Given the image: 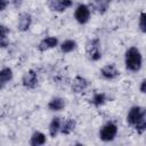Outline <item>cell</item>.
Returning <instances> with one entry per match:
<instances>
[{"mask_svg":"<svg viewBox=\"0 0 146 146\" xmlns=\"http://www.w3.org/2000/svg\"><path fill=\"white\" fill-rule=\"evenodd\" d=\"M127 122L135 127L137 132L141 135L146 130V112L140 106H133L130 108L127 115Z\"/></svg>","mask_w":146,"mask_h":146,"instance_id":"1","label":"cell"},{"mask_svg":"<svg viewBox=\"0 0 146 146\" xmlns=\"http://www.w3.org/2000/svg\"><path fill=\"white\" fill-rule=\"evenodd\" d=\"M124 63L127 70L131 72H137L141 68L143 64V57L138 48L136 47H130L125 51V57H124Z\"/></svg>","mask_w":146,"mask_h":146,"instance_id":"2","label":"cell"},{"mask_svg":"<svg viewBox=\"0 0 146 146\" xmlns=\"http://www.w3.org/2000/svg\"><path fill=\"white\" fill-rule=\"evenodd\" d=\"M117 133V127L113 122H107L99 130V138L103 141H112Z\"/></svg>","mask_w":146,"mask_h":146,"instance_id":"3","label":"cell"},{"mask_svg":"<svg viewBox=\"0 0 146 146\" xmlns=\"http://www.w3.org/2000/svg\"><path fill=\"white\" fill-rule=\"evenodd\" d=\"M87 54L89 59L96 62L102 58V51H100V42L98 39H91L87 43Z\"/></svg>","mask_w":146,"mask_h":146,"instance_id":"4","label":"cell"},{"mask_svg":"<svg viewBox=\"0 0 146 146\" xmlns=\"http://www.w3.org/2000/svg\"><path fill=\"white\" fill-rule=\"evenodd\" d=\"M74 17H75L78 23L86 24L90 18V9H89V7L87 5H83V3L79 5L76 7L75 11H74Z\"/></svg>","mask_w":146,"mask_h":146,"instance_id":"5","label":"cell"},{"mask_svg":"<svg viewBox=\"0 0 146 146\" xmlns=\"http://www.w3.org/2000/svg\"><path fill=\"white\" fill-rule=\"evenodd\" d=\"M22 83L25 88L27 89H33L36 87L38 84V75L35 73V71L33 70H29L22 78Z\"/></svg>","mask_w":146,"mask_h":146,"instance_id":"6","label":"cell"},{"mask_svg":"<svg viewBox=\"0 0 146 146\" xmlns=\"http://www.w3.org/2000/svg\"><path fill=\"white\" fill-rule=\"evenodd\" d=\"M89 86V82L87 79H84L83 76H75L72 81V84H71V89L73 92L75 94H80V92H83Z\"/></svg>","mask_w":146,"mask_h":146,"instance_id":"7","label":"cell"},{"mask_svg":"<svg viewBox=\"0 0 146 146\" xmlns=\"http://www.w3.org/2000/svg\"><path fill=\"white\" fill-rule=\"evenodd\" d=\"M48 6L52 11L62 13L72 6V0H50Z\"/></svg>","mask_w":146,"mask_h":146,"instance_id":"8","label":"cell"},{"mask_svg":"<svg viewBox=\"0 0 146 146\" xmlns=\"http://www.w3.org/2000/svg\"><path fill=\"white\" fill-rule=\"evenodd\" d=\"M100 74H102V76H103L104 79H106V80H113V79H115V78L119 76L120 72H119V70L115 67V65L108 64V65H105V66L100 70Z\"/></svg>","mask_w":146,"mask_h":146,"instance_id":"9","label":"cell"},{"mask_svg":"<svg viewBox=\"0 0 146 146\" xmlns=\"http://www.w3.org/2000/svg\"><path fill=\"white\" fill-rule=\"evenodd\" d=\"M32 23V17L29 13H22L18 16V23H17V29L22 32H25L30 29Z\"/></svg>","mask_w":146,"mask_h":146,"instance_id":"10","label":"cell"},{"mask_svg":"<svg viewBox=\"0 0 146 146\" xmlns=\"http://www.w3.org/2000/svg\"><path fill=\"white\" fill-rule=\"evenodd\" d=\"M57 43H58L57 38H55V36H48V38L43 39L39 43L38 48H39L40 51H46V50H49L51 48H55L57 46Z\"/></svg>","mask_w":146,"mask_h":146,"instance_id":"11","label":"cell"},{"mask_svg":"<svg viewBox=\"0 0 146 146\" xmlns=\"http://www.w3.org/2000/svg\"><path fill=\"white\" fill-rule=\"evenodd\" d=\"M13 79V71L9 67H5L0 70V90L3 89L7 83Z\"/></svg>","mask_w":146,"mask_h":146,"instance_id":"12","label":"cell"},{"mask_svg":"<svg viewBox=\"0 0 146 146\" xmlns=\"http://www.w3.org/2000/svg\"><path fill=\"white\" fill-rule=\"evenodd\" d=\"M112 0H94V8L98 14H104L107 11Z\"/></svg>","mask_w":146,"mask_h":146,"instance_id":"13","label":"cell"},{"mask_svg":"<svg viewBox=\"0 0 146 146\" xmlns=\"http://www.w3.org/2000/svg\"><path fill=\"white\" fill-rule=\"evenodd\" d=\"M65 106V100L60 97H54L49 103H48V108L50 111H62Z\"/></svg>","mask_w":146,"mask_h":146,"instance_id":"14","label":"cell"},{"mask_svg":"<svg viewBox=\"0 0 146 146\" xmlns=\"http://www.w3.org/2000/svg\"><path fill=\"white\" fill-rule=\"evenodd\" d=\"M60 124H62L60 117L55 116V117L51 120V122H50V124H49V133H50L51 137H56V136H57V133H58L59 130H60Z\"/></svg>","mask_w":146,"mask_h":146,"instance_id":"15","label":"cell"},{"mask_svg":"<svg viewBox=\"0 0 146 146\" xmlns=\"http://www.w3.org/2000/svg\"><path fill=\"white\" fill-rule=\"evenodd\" d=\"M75 129V121L73 119H68L65 122H63L60 124V132L64 135H70L73 130Z\"/></svg>","mask_w":146,"mask_h":146,"instance_id":"16","label":"cell"},{"mask_svg":"<svg viewBox=\"0 0 146 146\" xmlns=\"http://www.w3.org/2000/svg\"><path fill=\"white\" fill-rule=\"evenodd\" d=\"M46 143V136L40 132V131H35L32 137H31V140H30V144L32 146H39V145H43Z\"/></svg>","mask_w":146,"mask_h":146,"instance_id":"17","label":"cell"},{"mask_svg":"<svg viewBox=\"0 0 146 146\" xmlns=\"http://www.w3.org/2000/svg\"><path fill=\"white\" fill-rule=\"evenodd\" d=\"M76 48V42L74 40H65L62 44H60V50L65 54L73 51Z\"/></svg>","mask_w":146,"mask_h":146,"instance_id":"18","label":"cell"},{"mask_svg":"<svg viewBox=\"0 0 146 146\" xmlns=\"http://www.w3.org/2000/svg\"><path fill=\"white\" fill-rule=\"evenodd\" d=\"M90 102L96 107H99V106H102L106 102V95L104 92H98V94L94 95V97L90 99Z\"/></svg>","mask_w":146,"mask_h":146,"instance_id":"19","label":"cell"},{"mask_svg":"<svg viewBox=\"0 0 146 146\" xmlns=\"http://www.w3.org/2000/svg\"><path fill=\"white\" fill-rule=\"evenodd\" d=\"M146 17V15H145V13H141L140 14V17H139V27H140V31L143 32V33H145L146 32V24H145V18Z\"/></svg>","mask_w":146,"mask_h":146,"instance_id":"20","label":"cell"},{"mask_svg":"<svg viewBox=\"0 0 146 146\" xmlns=\"http://www.w3.org/2000/svg\"><path fill=\"white\" fill-rule=\"evenodd\" d=\"M9 33V29L2 24H0V39L1 38H6L7 34Z\"/></svg>","mask_w":146,"mask_h":146,"instance_id":"21","label":"cell"},{"mask_svg":"<svg viewBox=\"0 0 146 146\" xmlns=\"http://www.w3.org/2000/svg\"><path fill=\"white\" fill-rule=\"evenodd\" d=\"M8 44H9V40H8L7 36L0 39V48H6Z\"/></svg>","mask_w":146,"mask_h":146,"instance_id":"22","label":"cell"},{"mask_svg":"<svg viewBox=\"0 0 146 146\" xmlns=\"http://www.w3.org/2000/svg\"><path fill=\"white\" fill-rule=\"evenodd\" d=\"M7 5H8V1L7 0H0V11L5 10L6 7H7Z\"/></svg>","mask_w":146,"mask_h":146,"instance_id":"23","label":"cell"},{"mask_svg":"<svg viewBox=\"0 0 146 146\" xmlns=\"http://www.w3.org/2000/svg\"><path fill=\"white\" fill-rule=\"evenodd\" d=\"M145 91H146V80H143L140 84V92L145 94Z\"/></svg>","mask_w":146,"mask_h":146,"instance_id":"24","label":"cell"}]
</instances>
